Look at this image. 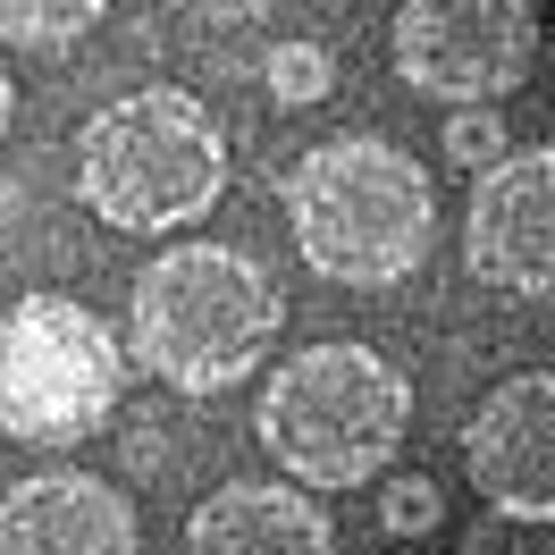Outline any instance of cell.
Here are the masks:
<instances>
[{"label":"cell","instance_id":"obj_11","mask_svg":"<svg viewBox=\"0 0 555 555\" xmlns=\"http://www.w3.org/2000/svg\"><path fill=\"white\" fill-rule=\"evenodd\" d=\"M109 17V0H0V42L9 51H68Z\"/></svg>","mask_w":555,"mask_h":555},{"label":"cell","instance_id":"obj_14","mask_svg":"<svg viewBox=\"0 0 555 555\" xmlns=\"http://www.w3.org/2000/svg\"><path fill=\"white\" fill-rule=\"evenodd\" d=\"M505 152H514V143H505V118L488 102H463L447 118V160L454 169H488V160H505Z\"/></svg>","mask_w":555,"mask_h":555},{"label":"cell","instance_id":"obj_6","mask_svg":"<svg viewBox=\"0 0 555 555\" xmlns=\"http://www.w3.org/2000/svg\"><path fill=\"white\" fill-rule=\"evenodd\" d=\"M539 68L530 0H396V76L429 102H505Z\"/></svg>","mask_w":555,"mask_h":555},{"label":"cell","instance_id":"obj_4","mask_svg":"<svg viewBox=\"0 0 555 555\" xmlns=\"http://www.w3.org/2000/svg\"><path fill=\"white\" fill-rule=\"evenodd\" d=\"M261 454L295 488H362L413 429V387L371 346H304L261 387Z\"/></svg>","mask_w":555,"mask_h":555},{"label":"cell","instance_id":"obj_9","mask_svg":"<svg viewBox=\"0 0 555 555\" xmlns=\"http://www.w3.org/2000/svg\"><path fill=\"white\" fill-rule=\"evenodd\" d=\"M0 555H135V505L102 472H35L0 496Z\"/></svg>","mask_w":555,"mask_h":555},{"label":"cell","instance_id":"obj_5","mask_svg":"<svg viewBox=\"0 0 555 555\" xmlns=\"http://www.w3.org/2000/svg\"><path fill=\"white\" fill-rule=\"evenodd\" d=\"M127 396V337L76 295H17L0 312V438L85 447Z\"/></svg>","mask_w":555,"mask_h":555},{"label":"cell","instance_id":"obj_1","mask_svg":"<svg viewBox=\"0 0 555 555\" xmlns=\"http://www.w3.org/2000/svg\"><path fill=\"white\" fill-rule=\"evenodd\" d=\"M286 328V295L236 244H169L135 270L127 295V353L177 396H219L261 371Z\"/></svg>","mask_w":555,"mask_h":555},{"label":"cell","instance_id":"obj_12","mask_svg":"<svg viewBox=\"0 0 555 555\" xmlns=\"http://www.w3.org/2000/svg\"><path fill=\"white\" fill-rule=\"evenodd\" d=\"M261 76H270V93L286 109H304V102H320V93L337 85V60H328L320 42H278L270 60H261Z\"/></svg>","mask_w":555,"mask_h":555},{"label":"cell","instance_id":"obj_8","mask_svg":"<svg viewBox=\"0 0 555 555\" xmlns=\"http://www.w3.org/2000/svg\"><path fill=\"white\" fill-rule=\"evenodd\" d=\"M463 480L488 514H547L555 521V371L496 379L463 421Z\"/></svg>","mask_w":555,"mask_h":555},{"label":"cell","instance_id":"obj_3","mask_svg":"<svg viewBox=\"0 0 555 555\" xmlns=\"http://www.w3.org/2000/svg\"><path fill=\"white\" fill-rule=\"evenodd\" d=\"M76 194L118 236H177L228 194V135L177 85L118 93L76 135Z\"/></svg>","mask_w":555,"mask_h":555},{"label":"cell","instance_id":"obj_16","mask_svg":"<svg viewBox=\"0 0 555 555\" xmlns=\"http://www.w3.org/2000/svg\"><path fill=\"white\" fill-rule=\"evenodd\" d=\"M9 118H17V85H9V68H0V135H9Z\"/></svg>","mask_w":555,"mask_h":555},{"label":"cell","instance_id":"obj_13","mask_svg":"<svg viewBox=\"0 0 555 555\" xmlns=\"http://www.w3.org/2000/svg\"><path fill=\"white\" fill-rule=\"evenodd\" d=\"M463 555H555V521L547 514H488L463 530Z\"/></svg>","mask_w":555,"mask_h":555},{"label":"cell","instance_id":"obj_10","mask_svg":"<svg viewBox=\"0 0 555 555\" xmlns=\"http://www.w3.org/2000/svg\"><path fill=\"white\" fill-rule=\"evenodd\" d=\"M185 555H337L328 514L286 480H228L185 521Z\"/></svg>","mask_w":555,"mask_h":555},{"label":"cell","instance_id":"obj_7","mask_svg":"<svg viewBox=\"0 0 555 555\" xmlns=\"http://www.w3.org/2000/svg\"><path fill=\"white\" fill-rule=\"evenodd\" d=\"M463 270L496 295H555V143L480 169L463 210Z\"/></svg>","mask_w":555,"mask_h":555},{"label":"cell","instance_id":"obj_15","mask_svg":"<svg viewBox=\"0 0 555 555\" xmlns=\"http://www.w3.org/2000/svg\"><path fill=\"white\" fill-rule=\"evenodd\" d=\"M438 514H447L438 480H413V472H404V480L379 496V521L396 530V539H421V530H438Z\"/></svg>","mask_w":555,"mask_h":555},{"label":"cell","instance_id":"obj_2","mask_svg":"<svg viewBox=\"0 0 555 555\" xmlns=\"http://www.w3.org/2000/svg\"><path fill=\"white\" fill-rule=\"evenodd\" d=\"M286 228L328 286H396L438 236V185L404 143L328 135L286 169Z\"/></svg>","mask_w":555,"mask_h":555}]
</instances>
